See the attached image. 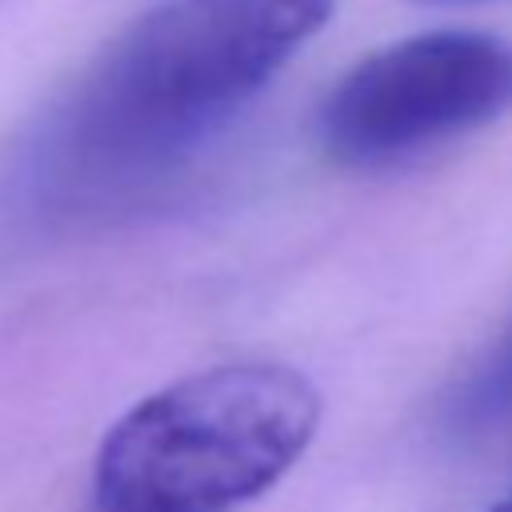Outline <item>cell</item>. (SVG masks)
Here are the masks:
<instances>
[{"mask_svg":"<svg viewBox=\"0 0 512 512\" xmlns=\"http://www.w3.org/2000/svg\"><path fill=\"white\" fill-rule=\"evenodd\" d=\"M336 0H160L80 72L48 136L52 176L108 192L176 168L312 40Z\"/></svg>","mask_w":512,"mask_h":512,"instance_id":"obj_1","label":"cell"},{"mask_svg":"<svg viewBox=\"0 0 512 512\" xmlns=\"http://www.w3.org/2000/svg\"><path fill=\"white\" fill-rule=\"evenodd\" d=\"M320 392L288 364L188 372L136 400L92 460L96 512H236L312 444Z\"/></svg>","mask_w":512,"mask_h":512,"instance_id":"obj_2","label":"cell"},{"mask_svg":"<svg viewBox=\"0 0 512 512\" xmlns=\"http://www.w3.org/2000/svg\"><path fill=\"white\" fill-rule=\"evenodd\" d=\"M512 112V44L432 28L352 64L316 108L320 152L356 172L408 164Z\"/></svg>","mask_w":512,"mask_h":512,"instance_id":"obj_3","label":"cell"},{"mask_svg":"<svg viewBox=\"0 0 512 512\" xmlns=\"http://www.w3.org/2000/svg\"><path fill=\"white\" fill-rule=\"evenodd\" d=\"M444 420L460 436H488L512 424V324L452 388Z\"/></svg>","mask_w":512,"mask_h":512,"instance_id":"obj_4","label":"cell"},{"mask_svg":"<svg viewBox=\"0 0 512 512\" xmlns=\"http://www.w3.org/2000/svg\"><path fill=\"white\" fill-rule=\"evenodd\" d=\"M492 512H512V492H508V496H504V500H500Z\"/></svg>","mask_w":512,"mask_h":512,"instance_id":"obj_5","label":"cell"},{"mask_svg":"<svg viewBox=\"0 0 512 512\" xmlns=\"http://www.w3.org/2000/svg\"><path fill=\"white\" fill-rule=\"evenodd\" d=\"M412 4H468V0H412Z\"/></svg>","mask_w":512,"mask_h":512,"instance_id":"obj_6","label":"cell"}]
</instances>
